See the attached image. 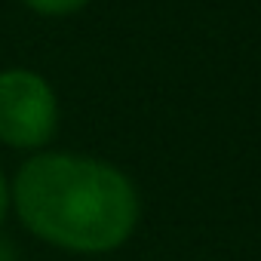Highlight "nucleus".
Returning <instances> with one entry per match:
<instances>
[{"label": "nucleus", "mask_w": 261, "mask_h": 261, "mask_svg": "<svg viewBox=\"0 0 261 261\" xmlns=\"http://www.w3.org/2000/svg\"><path fill=\"white\" fill-rule=\"evenodd\" d=\"M22 224L71 252H111L139 221V194L111 163L77 154H40L13 185Z\"/></svg>", "instance_id": "obj_1"}, {"label": "nucleus", "mask_w": 261, "mask_h": 261, "mask_svg": "<svg viewBox=\"0 0 261 261\" xmlns=\"http://www.w3.org/2000/svg\"><path fill=\"white\" fill-rule=\"evenodd\" d=\"M59 105L53 86L25 68L0 71V142L40 148L53 139Z\"/></svg>", "instance_id": "obj_2"}, {"label": "nucleus", "mask_w": 261, "mask_h": 261, "mask_svg": "<svg viewBox=\"0 0 261 261\" xmlns=\"http://www.w3.org/2000/svg\"><path fill=\"white\" fill-rule=\"evenodd\" d=\"M25 4L40 16H68V13H77L80 7H86L89 0H25Z\"/></svg>", "instance_id": "obj_3"}, {"label": "nucleus", "mask_w": 261, "mask_h": 261, "mask_svg": "<svg viewBox=\"0 0 261 261\" xmlns=\"http://www.w3.org/2000/svg\"><path fill=\"white\" fill-rule=\"evenodd\" d=\"M7 203H10V191H7L4 172H0V221H4V215H7Z\"/></svg>", "instance_id": "obj_4"}]
</instances>
